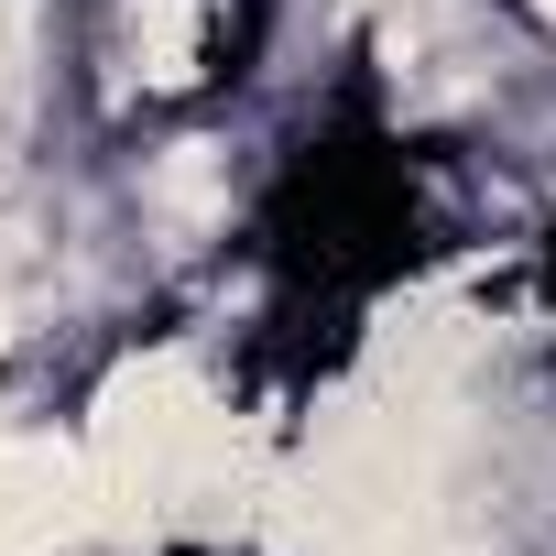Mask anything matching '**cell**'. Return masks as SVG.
Listing matches in <instances>:
<instances>
[{
    "instance_id": "cell-2",
    "label": "cell",
    "mask_w": 556,
    "mask_h": 556,
    "mask_svg": "<svg viewBox=\"0 0 556 556\" xmlns=\"http://www.w3.org/2000/svg\"><path fill=\"white\" fill-rule=\"evenodd\" d=\"M513 12H523V23H534V34H556V0H513Z\"/></svg>"
},
{
    "instance_id": "cell-3",
    "label": "cell",
    "mask_w": 556,
    "mask_h": 556,
    "mask_svg": "<svg viewBox=\"0 0 556 556\" xmlns=\"http://www.w3.org/2000/svg\"><path fill=\"white\" fill-rule=\"evenodd\" d=\"M545 45H556V34H545Z\"/></svg>"
},
{
    "instance_id": "cell-1",
    "label": "cell",
    "mask_w": 556,
    "mask_h": 556,
    "mask_svg": "<svg viewBox=\"0 0 556 556\" xmlns=\"http://www.w3.org/2000/svg\"><path fill=\"white\" fill-rule=\"evenodd\" d=\"M240 55V0H99V88L121 110H186Z\"/></svg>"
}]
</instances>
